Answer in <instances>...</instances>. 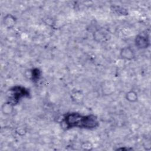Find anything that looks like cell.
<instances>
[{"instance_id":"1","label":"cell","mask_w":151,"mask_h":151,"mask_svg":"<svg viewBox=\"0 0 151 151\" xmlns=\"http://www.w3.org/2000/svg\"><path fill=\"white\" fill-rule=\"evenodd\" d=\"M67 129H93L99 125L98 118L94 114L82 115L76 112L66 113L63 119Z\"/></svg>"},{"instance_id":"2","label":"cell","mask_w":151,"mask_h":151,"mask_svg":"<svg viewBox=\"0 0 151 151\" xmlns=\"http://www.w3.org/2000/svg\"><path fill=\"white\" fill-rule=\"evenodd\" d=\"M10 97L9 101L12 106L17 104L19 101L23 97H28L29 96L28 89L20 86H16L9 90Z\"/></svg>"},{"instance_id":"3","label":"cell","mask_w":151,"mask_h":151,"mask_svg":"<svg viewBox=\"0 0 151 151\" xmlns=\"http://www.w3.org/2000/svg\"><path fill=\"white\" fill-rule=\"evenodd\" d=\"M135 45L139 49H145L149 47L150 40L147 34L140 33L138 34L134 40Z\"/></svg>"},{"instance_id":"4","label":"cell","mask_w":151,"mask_h":151,"mask_svg":"<svg viewBox=\"0 0 151 151\" xmlns=\"http://www.w3.org/2000/svg\"><path fill=\"white\" fill-rule=\"evenodd\" d=\"M120 54L122 58L127 60H131L135 57L134 50L130 47H125L123 48L120 52Z\"/></svg>"},{"instance_id":"5","label":"cell","mask_w":151,"mask_h":151,"mask_svg":"<svg viewBox=\"0 0 151 151\" xmlns=\"http://www.w3.org/2000/svg\"><path fill=\"white\" fill-rule=\"evenodd\" d=\"M126 98L128 101L130 102H134L137 100V95L135 91L131 90L127 93Z\"/></svg>"},{"instance_id":"6","label":"cell","mask_w":151,"mask_h":151,"mask_svg":"<svg viewBox=\"0 0 151 151\" xmlns=\"http://www.w3.org/2000/svg\"><path fill=\"white\" fill-rule=\"evenodd\" d=\"M31 77L33 81H37L40 79L41 77V71L36 68H34L32 70V73H31Z\"/></svg>"},{"instance_id":"7","label":"cell","mask_w":151,"mask_h":151,"mask_svg":"<svg viewBox=\"0 0 151 151\" xmlns=\"http://www.w3.org/2000/svg\"><path fill=\"white\" fill-rule=\"evenodd\" d=\"M132 148H126V149H124V148H118L117 150H132Z\"/></svg>"}]
</instances>
